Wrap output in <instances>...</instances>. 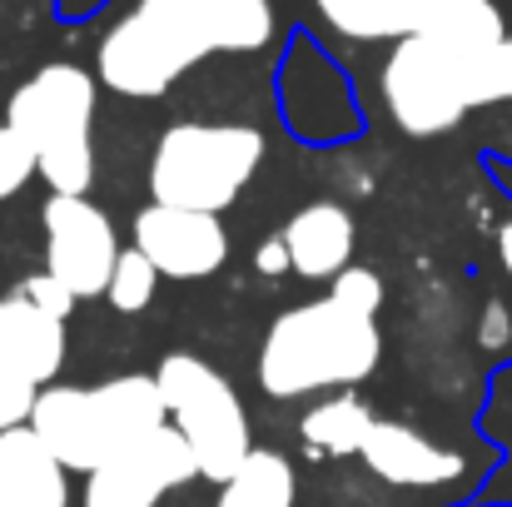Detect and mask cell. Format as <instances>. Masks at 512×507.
Returning <instances> with one entry per match:
<instances>
[{
	"mask_svg": "<svg viewBox=\"0 0 512 507\" xmlns=\"http://www.w3.org/2000/svg\"><path fill=\"white\" fill-rule=\"evenodd\" d=\"M274 30L269 0H135V10L105 30L95 70L115 95L160 100L199 60L254 55Z\"/></svg>",
	"mask_w": 512,
	"mask_h": 507,
	"instance_id": "1",
	"label": "cell"
},
{
	"mask_svg": "<svg viewBox=\"0 0 512 507\" xmlns=\"http://www.w3.org/2000/svg\"><path fill=\"white\" fill-rule=\"evenodd\" d=\"M378 90L398 130L418 140L448 135L468 110L512 100V35L493 45H468L443 35L393 40Z\"/></svg>",
	"mask_w": 512,
	"mask_h": 507,
	"instance_id": "2",
	"label": "cell"
},
{
	"mask_svg": "<svg viewBox=\"0 0 512 507\" xmlns=\"http://www.w3.org/2000/svg\"><path fill=\"white\" fill-rule=\"evenodd\" d=\"M25 428L65 473H95L145 433L165 428V398L150 373H125L95 388H35Z\"/></svg>",
	"mask_w": 512,
	"mask_h": 507,
	"instance_id": "3",
	"label": "cell"
},
{
	"mask_svg": "<svg viewBox=\"0 0 512 507\" xmlns=\"http://www.w3.org/2000/svg\"><path fill=\"white\" fill-rule=\"evenodd\" d=\"M378 319L339 299L284 309L259 348V388L269 398H309L324 388H353L378 368Z\"/></svg>",
	"mask_w": 512,
	"mask_h": 507,
	"instance_id": "4",
	"label": "cell"
},
{
	"mask_svg": "<svg viewBox=\"0 0 512 507\" xmlns=\"http://www.w3.org/2000/svg\"><path fill=\"white\" fill-rule=\"evenodd\" d=\"M5 125L35 155V174L55 194L95 184V75L80 65H40L5 105Z\"/></svg>",
	"mask_w": 512,
	"mask_h": 507,
	"instance_id": "5",
	"label": "cell"
},
{
	"mask_svg": "<svg viewBox=\"0 0 512 507\" xmlns=\"http://www.w3.org/2000/svg\"><path fill=\"white\" fill-rule=\"evenodd\" d=\"M264 165V135L254 125H170L150 160V199L174 209L219 214Z\"/></svg>",
	"mask_w": 512,
	"mask_h": 507,
	"instance_id": "6",
	"label": "cell"
},
{
	"mask_svg": "<svg viewBox=\"0 0 512 507\" xmlns=\"http://www.w3.org/2000/svg\"><path fill=\"white\" fill-rule=\"evenodd\" d=\"M155 383L165 398V423L189 443L199 478L224 488L239 473V463L254 453L249 413H244L239 393L224 383L219 368H209L194 353H170L155 368Z\"/></svg>",
	"mask_w": 512,
	"mask_h": 507,
	"instance_id": "7",
	"label": "cell"
},
{
	"mask_svg": "<svg viewBox=\"0 0 512 507\" xmlns=\"http://www.w3.org/2000/svg\"><path fill=\"white\" fill-rule=\"evenodd\" d=\"M329 30L348 40H408L443 35L468 45H493L508 35L493 0H314Z\"/></svg>",
	"mask_w": 512,
	"mask_h": 507,
	"instance_id": "8",
	"label": "cell"
},
{
	"mask_svg": "<svg viewBox=\"0 0 512 507\" xmlns=\"http://www.w3.org/2000/svg\"><path fill=\"white\" fill-rule=\"evenodd\" d=\"M40 219H45V274L60 279L75 299H100L120 259L110 214L85 194H50Z\"/></svg>",
	"mask_w": 512,
	"mask_h": 507,
	"instance_id": "9",
	"label": "cell"
},
{
	"mask_svg": "<svg viewBox=\"0 0 512 507\" xmlns=\"http://www.w3.org/2000/svg\"><path fill=\"white\" fill-rule=\"evenodd\" d=\"M189 478H199L194 453L165 423L85 478V507H160Z\"/></svg>",
	"mask_w": 512,
	"mask_h": 507,
	"instance_id": "10",
	"label": "cell"
},
{
	"mask_svg": "<svg viewBox=\"0 0 512 507\" xmlns=\"http://www.w3.org/2000/svg\"><path fill=\"white\" fill-rule=\"evenodd\" d=\"M135 249L160 279H209L229 259V234L219 214L150 204L135 214Z\"/></svg>",
	"mask_w": 512,
	"mask_h": 507,
	"instance_id": "11",
	"label": "cell"
},
{
	"mask_svg": "<svg viewBox=\"0 0 512 507\" xmlns=\"http://www.w3.org/2000/svg\"><path fill=\"white\" fill-rule=\"evenodd\" d=\"M358 458L373 468V478H383L393 488H443V483H458L468 468L453 448L423 438L408 423H388V418L368 423Z\"/></svg>",
	"mask_w": 512,
	"mask_h": 507,
	"instance_id": "12",
	"label": "cell"
},
{
	"mask_svg": "<svg viewBox=\"0 0 512 507\" xmlns=\"http://www.w3.org/2000/svg\"><path fill=\"white\" fill-rule=\"evenodd\" d=\"M65 363V319L35 309L25 294L0 299V373L45 388Z\"/></svg>",
	"mask_w": 512,
	"mask_h": 507,
	"instance_id": "13",
	"label": "cell"
},
{
	"mask_svg": "<svg viewBox=\"0 0 512 507\" xmlns=\"http://www.w3.org/2000/svg\"><path fill=\"white\" fill-rule=\"evenodd\" d=\"M284 249H289V269L304 274V279H334L339 269L353 264V244H358V229H353V214L334 204V199H319V204H304L289 224H284Z\"/></svg>",
	"mask_w": 512,
	"mask_h": 507,
	"instance_id": "14",
	"label": "cell"
},
{
	"mask_svg": "<svg viewBox=\"0 0 512 507\" xmlns=\"http://www.w3.org/2000/svg\"><path fill=\"white\" fill-rule=\"evenodd\" d=\"M0 507H70L65 468L25 423L0 433Z\"/></svg>",
	"mask_w": 512,
	"mask_h": 507,
	"instance_id": "15",
	"label": "cell"
},
{
	"mask_svg": "<svg viewBox=\"0 0 512 507\" xmlns=\"http://www.w3.org/2000/svg\"><path fill=\"white\" fill-rule=\"evenodd\" d=\"M368 423H373L368 403H363L353 388H339V393H329L324 403H314V408L304 413L299 438H304V448L319 453V458H348V453L363 448Z\"/></svg>",
	"mask_w": 512,
	"mask_h": 507,
	"instance_id": "16",
	"label": "cell"
},
{
	"mask_svg": "<svg viewBox=\"0 0 512 507\" xmlns=\"http://www.w3.org/2000/svg\"><path fill=\"white\" fill-rule=\"evenodd\" d=\"M294 463L274 448H254L239 473L219 488V503L214 507H294Z\"/></svg>",
	"mask_w": 512,
	"mask_h": 507,
	"instance_id": "17",
	"label": "cell"
},
{
	"mask_svg": "<svg viewBox=\"0 0 512 507\" xmlns=\"http://www.w3.org/2000/svg\"><path fill=\"white\" fill-rule=\"evenodd\" d=\"M155 284H160V274L150 269V259L140 254V249H120V259H115V274H110V304L120 309V314H140V309H150V299H155Z\"/></svg>",
	"mask_w": 512,
	"mask_h": 507,
	"instance_id": "18",
	"label": "cell"
},
{
	"mask_svg": "<svg viewBox=\"0 0 512 507\" xmlns=\"http://www.w3.org/2000/svg\"><path fill=\"white\" fill-rule=\"evenodd\" d=\"M329 299H339L348 309H358V314H378V304H383V284H378V274L373 269H358V264H348L334 274V289H329Z\"/></svg>",
	"mask_w": 512,
	"mask_h": 507,
	"instance_id": "19",
	"label": "cell"
},
{
	"mask_svg": "<svg viewBox=\"0 0 512 507\" xmlns=\"http://www.w3.org/2000/svg\"><path fill=\"white\" fill-rule=\"evenodd\" d=\"M30 179H35V155L10 125H0V199H15Z\"/></svg>",
	"mask_w": 512,
	"mask_h": 507,
	"instance_id": "20",
	"label": "cell"
},
{
	"mask_svg": "<svg viewBox=\"0 0 512 507\" xmlns=\"http://www.w3.org/2000/svg\"><path fill=\"white\" fill-rule=\"evenodd\" d=\"M15 294H25L35 309H45V314H55V319H70V314H75V304H80V299H75V294H70L60 279H50V274H35V279H25Z\"/></svg>",
	"mask_w": 512,
	"mask_h": 507,
	"instance_id": "21",
	"label": "cell"
},
{
	"mask_svg": "<svg viewBox=\"0 0 512 507\" xmlns=\"http://www.w3.org/2000/svg\"><path fill=\"white\" fill-rule=\"evenodd\" d=\"M30 403H35V388L20 383V378H10V373H0V433L5 428H20L30 418Z\"/></svg>",
	"mask_w": 512,
	"mask_h": 507,
	"instance_id": "22",
	"label": "cell"
},
{
	"mask_svg": "<svg viewBox=\"0 0 512 507\" xmlns=\"http://www.w3.org/2000/svg\"><path fill=\"white\" fill-rule=\"evenodd\" d=\"M254 264H259V274H284V269H289V249H284V239H269V244H259Z\"/></svg>",
	"mask_w": 512,
	"mask_h": 507,
	"instance_id": "23",
	"label": "cell"
},
{
	"mask_svg": "<svg viewBox=\"0 0 512 507\" xmlns=\"http://www.w3.org/2000/svg\"><path fill=\"white\" fill-rule=\"evenodd\" d=\"M498 259H503V269L512 274V224H503V229H498Z\"/></svg>",
	"mask_w": 512,
	"mask_h": 507,
	"instance_id": "24",
	"label": "cell"
}]
</instances>
